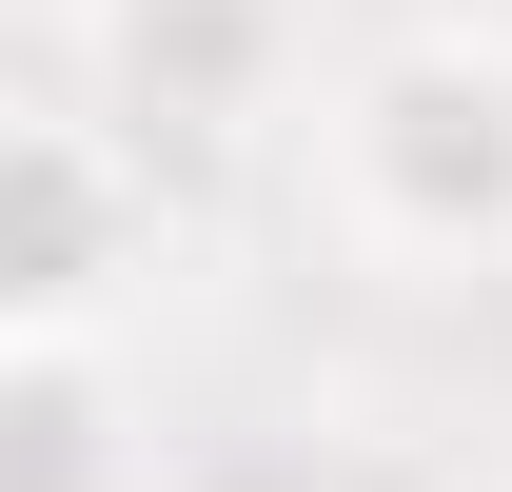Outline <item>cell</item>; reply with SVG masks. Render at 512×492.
I'll list each match as a JSON object with an SVG mask.
<instances>
[{"label": "cell", "mask_w": 512, "mask_h": 492, "mask_svg": "<svg viewBox=\"0 0 512 492\" xmlns=\"http://www.w3.org/2000/svg\"><path fill=\"white\" fill-rule=\"evenodd\" d=\"M0 492H138L99 355H0Z\"/></svg>", "instance_id": "cell-4"}, {"label": "cell", "mask_w": 512, "mask_h": 492, "mask_svg": "<svg viewBox=\"0 0 512 492\" xmlns=\"http://www.w3.org/2000/svg\"><path fill=\"white\" fill-rule=\"evenodd\" d=\"M316 217L375 276H512V20H394L316 79Z\"/></svg>", "instance_id": "cell-1"}, {"label": "cell", "mask_w": 512, "mask_h": 492, "mask_svg": "<svg viewBox=\"0 0 512 492\" xmlns=\"http://www.w3.org/2000/svg\"><path fill=\"white\" fill-rule=\"evenodd\" d=\"M79 119H119L138 158H217V138L296 119V0H79Z\"/></svg>", "instance_id": "cell-3"}, {"label": "cell", "mask_w": 512, "mask_h": 492, "mask_svg": "<svg viewBox=\"0 0 512 492\" xmlns=\"http://www.w3.org/2000/svg\"><path fill=\"white\" fill-rule=\"evenodd\" d=\"M158 256V158L119 119H0V355H99Z\"/></svg>", "instance_id": "cell-2"}]
</instances>
